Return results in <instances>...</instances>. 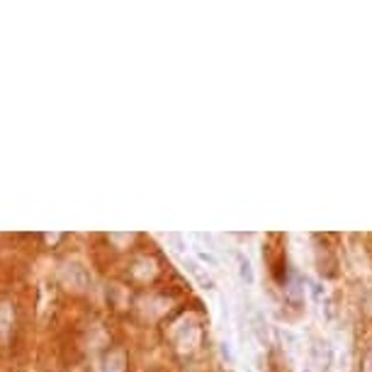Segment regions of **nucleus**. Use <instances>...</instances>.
Instances as JSON below:
<instances>
[{
	"instance_id": "nucleus-2",
	"label": "nucleus",
	"mask_w": 372,
	"mask_h": 372,
	"mask_svg": "<svg viewBox=\"0 0 372 372\" xmlns=\"http://www.w3.org/2000/svg\"><path fill=\"white\" fill-rule=\"evenodd\" d=\"M311 358H314L316 365L324 367V370H329V367L333 365V351H331V346L324 341H314V346H311Z\"/></svg>"
},
{
	"instance_id": "nucleus-6",
	"label": "nucleus",
	"mask_w": 372,
	"mask_h": 372,
	"mask_svg": "<svg viewBox=\"0 0 372 372\" xmlns=\"http://www.w3.org/2000/svg\"><path fill=\"white\" fill-rule=\"evenodd\" d=\"M256 336H258V341L260 343H268V329H265V324H263V314H258L256 316Z\"/></svg>"
},
{
	"instance_id": "nucleus-8",
	"label": "nucleus",
	"mask_w": 372,
	"mask_h": 372,
	"mask_svg": "<svg viewBox=\"0 0 372 372\" xmlns=\"http://www.w3.org/2000/svg\"><path fill=\"white\" fill-rule=\"evenodd\" d=\"M222 355H224V358H227V360H229V362H234V353H231V343H227V341H224V343H222Z\"/></svg>"
},
{
	"instance_id": "nucleus-5",
	"label": "nucleus",
	"mask_w": 372,
	"mask_h": 372,
	"mask_svg": "<svg viewBox=\"0 0 372 372\" xmlns=\"http://www.w3.org/2000/svg\"><path fill=\"white\" fill-rule=\"evenodd\" d=\"M236 260H238V273H241V278L246 280L248 285H254L256 275H254V268H251V260H248L246 256H241V254L236 256Z\"/></svg>"
},
{
	"instance_id": "nucleus-9",
	"label": "nucleus",
	"mask_w": 372,
	"mask_h": 372,
	"mask_svg": "<svg viewBox=\"0 0 372 372\" xmlns=\"http://www.w3.org/2000/svg\"><path fill=\"white\" fill-rule=\"evenodd\" d=\"M302 372H314V370H311V365H304L302 367Z\"/></svg>"
},
{
	"instance_id": "nucleus-1",
	"label": "nucleus",
	"mask_w": 372,
	"mask_h": 372,
	"mask_svg": "<svg viewBox=\"0 0 372 372\" xmlns=\"http://www.w3.org/2000/svg\"><path fill=\"white\" fill-rule=\"evenodd\" d=\"M63 282L71 285L73 289H85V285H88V273H85L81 265H66V270H63Z\"/></svg>"
},
{
	"instance_id": "nucleus-3",
	"label": "nucleus",
	"mask_w": 372,
	"mask_h": 372,
	"mask_svg": "<svg viewBox=\"0 0 372 372\" xmlns=\"http://www.w3.org/2000/svg\"><path fill=\"white\" fill-rule=\"evenodd\" d=\"M124 362H127V358H124L122 351L110 353L103 362V372H124Z\"/></svg>"
},
{
	"instance_id": "nucleus-4",
	"label": "nucleus",
	"mask_w": 372,
	"mask_h": 372,
	"mask_svg": "<svg viewBox=\"0 0 372 372\" xmlns=\"http://www.w3.org/2000/svg\"><path fill=\"white\" fill-rule=\"evenodd\" d=\"M12 319H15V311H12V307L10 304L0 307V333H3V336H8V333H10Z\"/></svg>"
},
{
	"instance_id": "nucleus-7",
	"label": "nucleus",
	"mask_w": 372,
	"mask_h": 372,
	"mask_svg": "<svg viewBox=\"0 0 372 372\" xmlns=\"http://www.w3.org/2000/svg\"><path fill=\"white\" fill-rule=\"evenodd\" d=\"M197 258L202 260V263H207V265H212V268H219V260H217V256L212 254V251H197Z\"/></svg>"
}]
</instances>
